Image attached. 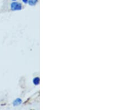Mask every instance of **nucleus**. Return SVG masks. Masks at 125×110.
<instances>
[{
  "instance_id": "nucleus-1",
  "label": "nucleus",
  "mask_w": 125,
  "mask_h": 110,
  "mask_svg": "<svg viewBox=\"0 0 125 110\" xmlns=\"http://www.w3.org/2000/svg\"><path fill=\"white\" fill-rule=\"evenodd\" d=\"M22 8V6L20 3L17 2H13L11 4V9L12 11L21 10Z\"/></svg>"
},
{
  "instance_id": "nucleus-2",
  "label": "nucleus",
  "mask_w": 125,
  "mask_h": 110,
  "mask_svg": "<svg viewBox=\"0 0 125 110\" xmlns=\"http://www.w3.org/2000/svg\"><path fill=\"white\" fill-rule=\"evenodd\" d=\"M22 103V100L20 98H17L16 100H15L14 101V102L13 103V105L14 106H19L20 104Z\"/></svg>"
},
{
  "instance_id": "nucleus-3",
  "label": "nucleus",
  "mask_w": 125,
  "mask_h": 110,
  "mask_svg": "<svg viewBox=\"0 0 125 110\" xmlns=\"http://www.w3.org/2000/svg\"><path fill=\"white\" fill-rule=\"evenodd\" d=\"M38 0H28V3L31 6H34L37 3Z\"/></svg>"
},
{
  "instance_id": "nucleus-4",
  "label": "nucleus",
  "mask_w": 125,
  "mask_h": 110,
  "mask_svg": "<svg viewBox=\"0 0 125 110\" xmlns=\"http://www.w3.org/2000/svg\"><path fill=\"white\" fill-rule=\"evenodd\" d=\"M33 82L34 84H36V85H37V84H39V77H36V78L33 79Z\"/></svg>"
},
{
  "instance_id": "nucleus-5",
  "label": "nucleus",
  "mask_w": 125,
  "mask_h": 110,
  "mask_svg": "<svg viewBox=\"0 0 125 110\" xmlns=\"http://www.w3.org/2000/svg\"><path fill=\"white\" fill-rule=\"evenodd\" d=\"M28 0H22V2L24 3H27Z\"/></svg>"
},
{
  "instance_id": "nucleus-6",
  "label": "nucleus",
  "mask_w": 125,
  "mask_h": 110,
  "mask_svg": "<svg viewBox=\"0 0 125 110\" xmlns=\"http://www.w3.org/2000/svg\"><path fill=\"white\" fill-rule=\"evenodd\" d=\"M12 1H17V0H12Z\"/></svg>"
}]
</instances>
